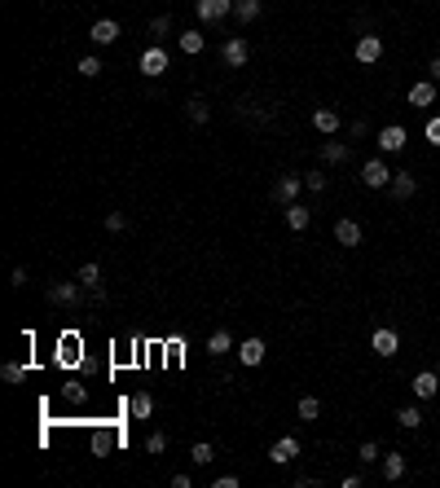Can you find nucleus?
Listing matches in <instances>:
<instances>
[{
	"mask_svg": "<svg viewBox=\"0 0 440 488\" xmlns=\"http://www.w3.org/2000/svg\"><path fill=\"white\" fill-rule=\"evenodd\" d=\"M361 185H366V189H388V185H392V167L383 163V159H366V167H361Z\"/></svg>",
	"mask_w": 440,
	"mask_h": 488,
	"instance_id": "1",
	"label": "nucleus"
},
{
	"mask_svg": "<svg viewBox=\"0 0 440 488\" xmlns=\"http://www.w3.org/2000/svg\"><path fill=\"white\" fill-rule=\"evenodd\" d=\"M194 13L198 22H225L233 13V0H194Z\"/></svg>",
	"mask_w": 440,
	"mask_h": 488,
	"instance_id": "2",
	"label": "nucleus"
},
{
	"mask_svg": "<svg viewBox=\"0 0 440 488\" xmlns=\"http://www.w3.org/2000/svg\"><path fill=\"white\" fill-rule=\"evenodd\" d=\"M370 347H375L379 356H396L401 352V334H396L392 326H379L375 334H370Z\"/></svg>",
	"mask_w": 440,
	"mask_h": 488,
	"instance_id": "3",
	"label": "nucleus"
},
{
	"mask_svg": "<svg viewBox=\"0 0 440 488\" xmlns=\"http://www.w3.org/2000/svg\"><path fill=\"white\" fill-rule=\"evenodd\" d=\"M141 75H150V79H159L163 71H168V49H159V45H150L146 53H141Z\"/></svg>",
	"mask_w": 440,
	"mask_h": 488,
	"instance_id": "4",
	"label": "nucleus"
},
{
	"mask_svg": "<svg viewBox=\"0 0 440 488\" xmlns=\"http://www.w3.org/2000/svg\"><path fill=\"white\" fill-rule=\"evenodd\" d=\"M299 189H304V176H295V172H286V176L278 180V185H273V203H282V207H291Z\"/></svg>",
	"mask_w": 440,
	"mask_h": 488,
	"instance_id": "5",
	"label": "nucleus"
},
{
	"mask_svg": "<svg viewBox=\"0 0 440 488\" xmlns=\"http://www.w3.org/2000/svg\"><path fill=\"white\" fill-rule=\"evenodd\" d=\"M352 53H356V62H361V66H375L383 58V36H361Z\"/></svg>",
	"mask_w": 440,
	"mask_h": 488,
	"instance_id": "6",
	"label": "nucleus"
},
{
	"mask_svg": "<svg viewBox=\"0 0 440 488\" xmlns=\"http://www.w3.org/2000/svg\"><path fill=\"white\" fill-rule=\"evenodd\" d=\"M79 286H84L93 299H106V290H102V264H93V260L79 264Z\"/></svg>",
	"mask_w": 440,
	"mask_h": 488,
	"instance_id": "7",
	"label": "nucleus"
},
{
	"mask_svg": "<svg viewBox=\"0 0 440 488\" xmlns=\"http://www.w3.org/2000/svg\"><path fill=\"white\" fill-rule=\"evenodd\" d=\"M405 97H409V106H414V110H427V106L436 102V84H432V79H414Z\"/></svg>",
	"mask_w": 440,
	"mask_h": 488,
	"instance_id": "8",
	"label": "nucleus"
},
{
	"mask_svg": "<svg viewBox=\"0 0 440 488\" xmlns=\"http://www.w3.org/2000/svg\"><path fill=\"white\" fill-rule=\"evenodd\" d=\"M405 141H409V136H405L401 123H388V128L379 132V150H383V155H396V150H405Z\"/></svg>",
	"mask_w": 440,
	"mask_h": 488,
	"instance_id": "9",
	"label": "nucleus"
},
{
	"mask_svg": "<svg viewBox=\"0 0 440 488\" xmlns=\"http://www.w3.org/2000/svg\"><path fill=\"white\" fill-rule=\"evenodd\" d=\"M269 457H273V466H286V462H295V457H299V440H295V436H282V440L269 449Z\"/></svg>",
	"mask_w": 440,
	"mask_h": 488,
	"instance_id": "10",
	"label": "nucleus"
},
{
	"mask_svg": "<svg viewBox=\"0 0 440 488\" xmlns=\"http://www.w3.org/2000/svg\"><path fill=\"white\" fill-rule=\"evenodd\" d=\"M335 242L339 246H361V225H356V220H335Z\"/></svg>",
	"mask_w": 440,
	"mask_h": 488,
	"instance_id": "11",
	"label": "nucleus"
},
{
	"mask_svg": "<svg viewBox=\"0 0 440 488\" xmlns=\"http://www.w3.org/2000/svg\"><path fill=\"white\" fill-rule=\"evenodd\" d=\"M220 53H225L229 66H246V58H251V45H246L242 36H233V40H225V49H220Z\"/></svg>",
	"mask_w": 440,
	"mask_h": 488,
	"instance_id": "12",
	"label": "nucleus"
},
{
	"mask_svg": "<svg viewBox=\"0 0 440 488\" xmlns=\"http://www.w3.org/2000/svg\"><path fill=\"white\" fill-rule=\"evenodd\" d=\"M388 189H392V198L405 203V198H414L418 180H414V172H392V185H388Z\"/></svg>",
	"mask_w": 440,
	"mask_h": 488,
	"instance_id": "13",
	"label": "nucleus"
},
{
	"mask_svg": "<svg viewBox=\"0 0 440 488\" xmlns=\"http://www.w3.org/2000/svg\"><path fill=\"white\" fill-rule=\"evenodd\" d=\"M79 282H58V286H49V304H79Z\"/></svg>",
	"mask_w": 440,
	"mask_h": 488,
	"instance_id": "14",
	"label": "nucleus"
},
{
	"mask_svg": "<svg viewBox=\"0 0 440 488\" xmlns=\"http://www.w3.org/2000/svg\"><path fill=\"white\" fill-rule=\"evenodd\" d=\"M93 45H115V40H119V22L115 18H102V22H93Z\"/></svg>",
	"mask_w": 440,
	"mask_h": 488,
	"instance_id": "15",
	"label": "nucleus"
},
{
	"mask_svg": "<svg viewBox=\"0 0 440 488\" xmlns=\"http://www.w3.org/2000/svg\"><path fill=\"white\" fill-rule=\"evenodd\" d=\"M238 361L242 365H260V361H265V339H242L238 343Z\"/></svg>",
	"mask_w": 440,
	"mask_h": 488,
	"instance_id": "16",
	"label": "nucleus"
},
{
	"mask_svg": "<svg viewBox=\"0 0 440 488\" xmlns=\"http://www.w3.org/2000/svg\"><path fill=\"white\" fill-rule=\"evenodd\" d=\"M436 392H440V383H436V374H432V370L414 374V396H418V400H432Z\"/></svg>",
	"mask_w": 440,
	"mask_h": 488,
	"instance_id": "17",
	"label": "nucleus"
},
{
	"mask_svg": "<svg viewBox=\"0 0 440 488\" xmlns=\"http://www.w3.org/2000/svg\"><path fill=\"white\" fill-rule=\"evenodd\" d=\"M128 414H132V418H150V414H155V396H150V392H136V396L128 400Z\"/></svg>",
	"mask_w": 440,
	"mask_h": 488,
	"instance_id": "18",
	"label": "nucleus"
},
{
	"mask_svg": "<svg viewBox=\"0 0 440 488\" xmlns=\"http://www.w3.org/2000/svg\"><path fill=\"white\" fill-rule=\"evenodd\" d=\"M313 128L330 136V132L339 128V115H335V110H326V106H322V110H313Z\"/></svg>",
	"mask_w": 440,
	"mask_h": 488,
	"instance_id": "19",
	"label": "nucleus"
},
{
	"mask_svg": "<svg viewBox=\"0 0 440 488\" xmlns=\"http://www.w3.org/2000/svg\"><path fill=\"white\" fill-rule=\"evenodd\" d=\"M308 220H313V216H308V207H299V203L286 207V225H291L295 233H304V229H308Z\"/></svg>",
	"mask_w": 440,
	"mask_h": 488,
	"instance_id": "20",
	"label": "nucleus"
},
{
	"mask_svg": "<svg viewBox=\"0 0 440 488\" xmlns=\"http://www.w3.org/2000/svg\"><path fill=\"white\" fill-rule=\"evenodd\" d=\"M58 361H66V365H75V361H79V339H75V334L58 339Z\"/></svg>",
	"mask_w": 440,
	"mask_h": 488,
	"instance_id": "21",
	"label": "nucleus"
},
{
	"mask_svg": "<svg viewBox=\"0 0 440 488\" xmlns=\"http://www.w3.org/2000/svg\"><path fill=\"white\" fill-rule=\"evenodd\" d=\"M322 159H326V163H348L352 150L343 145V141H326V145H322Z\"/></svg>",
	"mask_w": 440,
	"mask_h": 488,
	"instance_id": "22",
	"label": "nucleus"
},
{
	"mask_svg": "<svg viewBox=\"0 0 440 488\" xmlns=\"http://www.w3.org/2000/svg\"><path fill=\"white\" fill-rule=\"evenodd\" d=\"M229 347H233V334L229 330H216L212 339H207V356H225Z\"/></svg>",
	"mask_w": 440,
	"mask_h": 488,
	"instance_id": "23",
	"label": "nucleus"
},
{
	"mask_svg": "<svg viewBox=\"0 0 440 488\" xmlns=\"http://www.w3.org/2000/svg\"><path fill=\"white\" fill-rule=\"evenodd\" d=\"M260 0H233V13H238V22H256L260 18Z\"/></svg>",
	"mask_w": 440,
	"mask_h": 488,
	"instance_id": "24",
	"label": "nucleus"
},
{
	"mask_svg": "<svg viewBox=\"0 0 440 488\" xmlns=\"http://www.w3.org/2000/svg\"><path fill=\"white\" fill-rule=\"evenodd\" d=\"M383 475H388V480H401V475H405V453H388V457H383Z\"/></svg>",
	"mask_w": 440,
	"mask_h": 488,
	"instance_id": "25",
	"label": "nucleus"
},
{
	"mask_svg": "<svg viewBox=\"0 0 440 488\" xmlns=\"http://www.w3.org/2000/svg\"><path fill=\"white\" fill-rule=\"evenodd\" d=\"M185 115H189V123H207V119H212V106L203 102V97H194V102L185 106Z\"/></svg>",
	"mask_w": 440,
	"mask_h": 488,
	"instance_id": "26",
	"label": "nucleus"
},
{
	"mask_svg": "<svg viewBox=\"0 0 440 488\" xmlns=\"http://www.w3.org/2000/svg\"><path fill=\"white\" fill-rule=\"evenodd\" d=\"M396 423H401V427H405V431H418V427H423V414H418V409H414V405H405V409H401V414H396Z\"/></svg>",
	"mask_w": 440,
	"mask_h": 488,
	"instance_id": "27",
	"label": "nucleus"
},
{
	"mask_svg": "<svg viewBox=\"0 0 440 488\" xmlns=\"http://www.w3.org/2000/svg\"><path fill=\"white\" fill-rule=\"evenodd\" d=\"M0 379H5V383H22V379H26V365H18V361H5V365H0Z\"/></svg>",
	"mask_w": 440,
	"mask_h": 488,
	"instance_id": "28",
	"label": "nucleus"
},
{
	"mask_svg": "<svg viewBox=\"0 0 440 488\" xmlns=\"http://www.w3.org/2000/svg\"><path fill=\"white\" fill-rule=\"evenodd\" d=\"M295 409H299V418H304V423H313V418L322 414V400H317V396H304V400H299Z\"/></svg>",
	"mask_w": 440,
	"mask_h": 488,
	"instance_id": "29",
	"label": "nucleus"
},
{
	"mask_svg": "<svg viewBox=\"0 0 440 488\" xmlns=\"http://www.w3.org/2000/svg\"><path fill=\"white\" fill-rule=\"evenodd\" d=\"M189 457H194V462H198V466H207V462H212V457H216V449H212V444H207V440H198V444H194V449H189Z\"/></svg>",
	"mask_w": 440,
	"mask_h": 488,
	"instance_id": "30",
	"label": "nucleus"
},
{
	"mask_svg": "<svg viewBox=\"0 0 440 488\" xmlns=\"http://www.w3.org/2000/svg\"><path fill=\"white\" fill-rule=\"evenodd\" d=\"M181 53H203V31H181Z\"/></svg>",
	"mask_w": 440,
	"mask_h": 488,
	"instance_id": "31",
	"label": "nucleus"
},
{
	"mask_svg": "<svg viewBox=\"0 0 440 488\" xmlns=\"http://www.w3.org/2000/svg\"><path fill=\"white\" fill-rule=\"evenodd\" d=\"M102 71H106V66H102L97 58H84V62H79V75H84V79H97Z\"/></svg>",
	"mask_w": 440,
	"mask_h": 488,
	"instance_id": "32",
	"label": "nucleus"
},
{
	"mask_svg": "<svg viewBox=\"0 0 440 488\" xmlns=\"http://www.w3.org/2000/svg\"><path fill=\"white\" fill-rule=\"evenodd\" d=\"M150 31H155V36H168V31H172V13H159V18H150Z\"/></svg>",
	"mask_w": 440,
	"mask_h": 488,
	"instance_id": "33",
	"label": "nucleus"
},
{
	"mask_svg": "<svg viewBox=\"0 0 440 488\" xmlns=\"http://www.w3.org/2000/svg\"><path fill=\"white\" fill-rule=\"evenodd\" d=\"M62 396L71 400V405H84V396H88V392H84L79 383H66V387H62Z\"/></svg>",
	"mask_w": 440,
	"mask_h": 488,
	"instance_id": "34",
	"label": "nucleus"
},
{
	"mask_svg": "<svg viewBox=\"0 0 440 488\" xmlns=\"http://www.w3.org/2000/svg\"><path fill=\"white\" fill-rule=\"evenodd\" d=\"M146 449H150V453H163V449H168V436H163V431H150V436H146Z\"/></svg>",
	"mask_w": 440,
	"mask_h": 488,
	"instance_id": "35",
	"label": "nucleus"
},
{
	"mask_svg": "<svg viewBox=\"0 0 440 488\" xmlns=\"http://www.w3.org/2000/svg\"><path fill=\"white\" fill-rule=\"evenodd\" d=\"M356 457H361V462H379V444H375V440H361V449H356Z\"/></svg>",
	"mask_w": 440,
	"mask_h": 488,
	"instance_id": "36",
	"label": "nucleus"
},
{
	"mask_svg": "<svg viewBox=\"0 0 440 488\" xmlns=\"http://www.w3.org/2000/svg\"><path fill=\"white\" fill-rule=\"evenodd\" d=\"M106 229H110V233H123V229H128V216H123V212H110V216H106Z\"/></svg>",
	"mask_w": 440,
	"mask_h": 488,
	"instance_id": "37",
	"label": "nucleus"
},
{
	"mask_svg": "<svg viewBox=\"0 0 440 488\" xmlns=\"http://www.w3.org/2000/svg\"><path fill=\"white\" fill-rule=\"evenodd\" d=\"M423 136H427L432 145H440V115H432V119H427V128H423Z\"/></svg>",
	"mask_w": 440,
	"mask_h": 488,
	"instance_id": "38",
	"label": "nucleus"
},
{
	"mask_svg": "<svg viewBox=\"0 0 440 488\" xmlns=\"http://www.w3.org/2000/svg\"><path fill=\"white\" fill-rule=\"evenodd\" d=\"M304 185H308L313 194H322V189H326V176H322V172H308V176H304Z\"/></svg>",
	"mask_w": 440,
	"mask_h": 488,
	"instance_id": "39",
	"label": "nucleus"
},
{
	"mask_svg": "<svg viewBox=\"0 0 440 488\" xmlns=\"http://www.w3.org/2000/svg\"><path fill=\"white\" fill-rule=\"evenodd\" d=\"M110 444H115V436H110V431H102V436H97V440H93V449H97V453H106V449H110Z\"/></svg>",
	"mask_w": 440,
	"mask_h": 488,
	"instance_id": "40",
	"label": "nucleus"
},
{
	"mask_svg": "<svg viewBox=\"0 0 440 488\" xmlns=\"http://www.w3.org/2000/svg\"><path fill=\"white\" fill-rule=\"evenodd\" d=\"M427 79H432V84H440V58H432V62H427Z\"/></svg>",
	"mask_w": 440,
	"mask_h": 488,
	"instance_id": "41",
	"label": "nucleus"
}]
</instances>
